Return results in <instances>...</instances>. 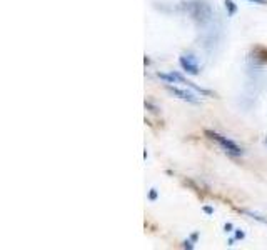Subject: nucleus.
Listing matches in <instances>:
<instances>
[{
  "label": "nucleus",
  "instance_id": "nucleus-1",
  "mask_svg": "<svg viewBox=\"0 0 267 250\" xmlns=\"http://www.w3.org/2000/svg\"><path fill=\"white\" fill-rule=\"evenodd\" d=\"M206 135L211 138V140L217 142L219 145L224 148V150H226L227 153H231V155H234V157H241L242 153H244V150H242V148L237 145L236 142H232L231 138L221 135V133H217V132H214V130H206Z\"/></svg>",
  "mask_w": 267,
  "mask_h": 250
},
{
  "label": "nucleus",
  "instance_id": "nucleus-2",
  "mask_svg": "<svg viewBox=\"0 0 267 250\" xmlns=\"http://www.w3.org/2000/svg\"><path fill=\"white\" fill-rule=\"evenodd\" d=\"M179 64L185 72H187V74H190V75L199 74V65H197V62H195L194 55H182L179 59Z\"/></svg>",
  "mask_w": 267,
  "mask_h": 250
},
{
  "label": "nucleus",
  "instance_id": "nucleus-3",
  "mask_svg": "<svg viewBox=\"0 0 267 250\" xmlns=\"http://www.w3.org/2000/svg\"><path fill=\"white\" fill-rule=\"evenodd\" d=\"M165 89L169 90L170 94L177 95L179 99L185 100V102H190V104H197V99H195L194 94L187 92V90H182V89H177V87H172V85H165Z\"/></svg>",
  "mask_w": 267,
  "mask_h": 250
},
{
  "label": "nucleus",
  "instance_id": "nucleus-4",
  "mask_svg": "<svg viewBox=\"0 0 267 250\" xmlns=\"http://www.w3.org/2000/svg\"><path fill=\"white\" fill-rule=\"evenodd\" d=\"M180 82H182V84H185V85H187V87H192V89L195 90V92H199L200 95H206V97H207V95H212V92H211V90H206V89L199 87V85H195L194 82H190V80H185L184 77H182V80H180Z\"/></svg>",
  "mask_w": 267,
  "mask_h": 250
},
{
  "label": "nucleus",
  "instance_id": "nucleus-5",
  "mask_svg": "<svg viewBox=\"0 0 267 250\" xmlns=\"http://www.w3.org/2000/svg\"><path fill=\"white\" fill-rule=\"evenodd\" d=\"M159 79L169 82V84H174V82H180V80H182V75L175 74V72H172V74H159Z\"/></svg>",
  "mask_w": 267,
  "mask_h": 250
},
{
  "label": "nucleus",
  "instance_id": "nucleus-6",
  "mask_svg": "<svg viewBox=\"0 0 267 250\" xmlns=\"http://www.w3.org/2000/svg\"><path fill=\"white\" fill-rule=\"evenodd\" d=\"M226 8H227V13L229 15H234L237 10V7H236V3L232 2V0H226Z\"/></svg>",
  "mask_w": 267,
  "mask_h": 250
},
{
  "label": "nucleus",
  "instance_id": "nucleus-7",
  "mask_svg": "<svg viewBox=\"0 0 267 250\" xmlns=\"http://www.w3.org/2000/svg\"><path fill=\"white\" fill-rule=\"evenodd\" d=\"M244 214H246V215H249V217H252V219L259 220V222H262V224H267V219H264V217H262V215H259V214H256V212H249V210H246Z\"/></svg>",
  "mask_w": 267,
  "mask_h": 250
},
{
  "label": "nucleus",
  "instance_id": "nucleus-8",
  "mask_svg": "<svg viewBox=\"0 0 267 250\" xmlns=\"http://www.w3.org/2000/svg\"><path fill=\"white\" fill-rule=\"evenodd\" d=\"M244 237H246V234L242 232L241 229H237V230H236V240H242Z\"/></svg>",
  "mask_w": 267,
  "mask_h": 250
},
{
  "label": "nucleus",
  "instance_id": "nucleus-9",
  "mask_svg": "<svg viewBox=\"0 0 267 250\" xmlns=\"http://www.w3.org/2000/svg\"><path fill=\"white\" fill-rule=\"evenodd\" d=\"M157 199V190L155 189H150L149 192V200H155Z\"/></svg>",
  "mask_w": 267,
  "mask_h": 250
},
{
  "label": "nucleus",
  "instance_id": "nucleus-10",
  "mask_svg": "<svg viewBox=\"0 0 267 250\" xmlns=\"http://www.w3.org/2000/svg\"><path fill=\"white\" fill-rule=\"evenodd\" d=\"M247 2H252V3H259V5H266V0H247Z\"/></svg>",
  "mask_w": 267,
  "mask_h": 250
},
{
  "label": "nucleus",
  "instance_id": "nucleus-11",
  "mask_svg": "<svg viewBox=\"0 0 267 250\" xmlns=\"http://www.w3.org/2000/svg\"><path fill=\"white\" fill-rule=\"evenodd\" d=\"M184 247H185V249H194V245H192V242H190V240H185V242H184Z\"/></svg>",
  "mask_w": 267,
  "mask_h": 250
},
{
  "label": "nucleus",
  "instance_id": "nucleus-12",
  "mask_svg": "<svg viewBox=\"0 0 267 250\" xmlns=\"http://www.w3.org/2000/svg\"><path fill=\"white\" fill-rule=\"evenodd\" d=\"M204 212L211 215V214H214V209H212V207H204Z\"/></svg>",
  "mask_w": 267,
  "mask_h": 250
},
{
  "label": "nucleus",
  "instance_id": "nucleus-13",
  "mask_svg": "<svg viewBox=\"0 0 267 250\" xmlns=\"http://www.w3.org/2000/svg\"><path fill=\"white\" fill-rule=\"evenodd\" d=\"M197 239H199V234H197V232L190 235V240H192V242H195V240H197Z\"/></svg>",
  "mask_w": 267,
  "mask_h": 250
},
{
  "label": "nucleus",
  "instance_id": "nucleus-14",
  "mask_svg": "<svg viewBox=\"0 0 267 250\" xmlns=\"http://www.w3.org/2000/svg\"><path fill=\"white\" fill-rule=\"evenodd\" d=\"M232 230V224H226V232H231Z\"/></svg>",
  "mask_w": 267,
  "mask_h": 250
},
{
  "label": "nucleus",
  "instance_id": "nucleus-15",
  "mask_svg": "<svg viewBox=\"0 0 267 250\" xmlns=\"http://www.w3.org/2000/svg\"><path fill=\"white\" fill-rule=\"evenodd\" d=\"M266 145H267V137H266Z\"/></svg>",
  "mask_w": 267,
  "mask_h": 250
}]
</instances>
